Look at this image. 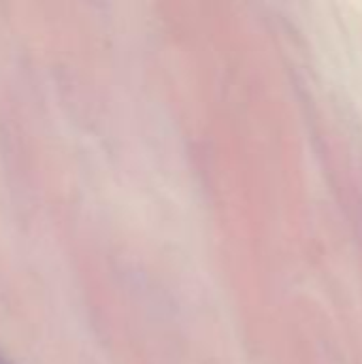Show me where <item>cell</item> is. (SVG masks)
<instances>
[{
    "instance_id": "1",
    "label": "cell",
    "mask_w": 362,
    "mask_h": 364,
    "mask_svg": "<svg viewBox=\"0 0 362 364\" xmlns=\"http://www.w3.org/2000/svg\"><path fill=\"white\" fill-rule=\"evenodd\" d=\"M0 364H9V360H6V358H4L2 354H0Z\"/></svg>"
}]
</instances>
